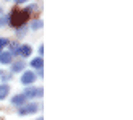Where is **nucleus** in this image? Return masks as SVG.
Wrapping results in <instances>:
<instances>
[{
  "instance_id": "obj_1",
  "label": "nucleus",
  "mask_w": 133,
  "mask_h": 120,
  "mask_svg": "<svg viewBox=\"0 0 133 120\" xmlns=\"http://www.w3.org/2000/svg\"><path fill=\"white\" fill-rule=\"evenodd\" d=\"M28 18H29V13L26 10H13L11 15L8 16V21H10V24L13 26V28L18 29V28H23V26L26 24Z\"/></svg>"
},
{
  "instance_id": "obj_2",
  "label": "nucleus",
  "mask_w": 133,
  "mask_h": 120,
  "mask_svg": "<svg viewBox=\"0 0 133 120\" xmlns=\"http://www.w3.org/2000/svg\"><path fill=\"white\" fill-rule=\"evenodd\" d=\"M24 96H26V99L36 97V96H42V89H41V88H26Z\"/></svg>"
},
{
  "instance_id": "obj_3",
  "label": "nucleus",
  "mask_w": 133,
  "mask_h": 120,
  "mask_svg": "<svg viewBox=\"0 0 133 120\" xmlns=\"http://www.w3.org/2000/svg\"><path fill=\"white\" fill-rule=\"evenodd\" d=\"M34 79H36V75L32 71H24L23 76H21V83L23 84H31V83H34Z\"/></svg>"
},
{
  "instance_id": "obj_4",
  "label": "nucleus",
  "mask_w": 133,
  "mask_h": 120,
  "mask_svg": "<svg viewBox=\"0 0 133 120\" xmlns=\"http://www.w3.org/2000/svg\"><path fill=\"white\" fill-rule=\"evenodd\" d=\"M36 110H37V105H36V104H28V105H24V107H21V109H19V115L34 114Z\"/></svg>"
},
{
  "instance_id": "obj_5",
  "label": "nucleus",
  "mask_w": 133,
  "mask_h": 120,
  "mask_svg": "<svg viewBox=\"0 0 133 120\" xmlns=\"http://www.w3.org/2000/svg\"><path fill=\"white\" fill-rule=\"evenodd\" d=\"M26 96L24 94H16V96H13L11 97V102L15 104V105H23V104H26Z\"/></svg>"
},
{
  "instance_id": "obj_6",
  "label": "nucleus",
  "mask_w": 133,
  "mask_h": 120,
  "mask_svg": "<svg viewBox=\"0 0 133 120\" xmlns=\"http://www.w3.org/2000/svg\"><path fill=\"white\" fill-rule=\"evenodd\" d=\"M0 63H3V65L11 63V55H10V52H2V54H0Z\"/></svg>"
},
{
  "instance_id": "obj_7",
  "label": "nucleus",
  "mask_w": 133,
  "mask_h": 120,
  "mask_svg": "<svg viewBox=\"0 0 133 120\" xmlns=\"http://www.w3.org/2000/svg\"><path fill=\"white\" fill-rule=\"evenodd\" d=\"M31 52H32L31 45H21V47H19V55H23V57H29Z\"/></svg>"
},
{
  "instance_id": "obj_8",
  "label": "nucleus",
  "mask_w": 133,
  "mask_h": 120,
  "mask_svg": "<svg viewBox=\"0 0 133 120\" xmlns=\"http://www.w3.org/2000/svg\"><path fill=\"white\" fill-rule=\"evenodd\" d=\"M8 92H10L8 84H0V101H2V99H5L6 96H8Z\"/></svg>"
},
{
  "instance_id": "obj_9",
  "label": "nucleus",
  "mask_w": 133,
  "mask_h": 120,
  "mask_svg": "<svg viewBox=\"0 0 133 120\" xmlns=\"http://www.w3.org/2000/svg\"><path fill=\"white\" fill-rule=\"evenodd\" d=\"M24 70V63L23 62H16L11 65V73H18V71H23Z\"/></svg>"
},
{
  "instance_id": "obj_10",
  "label": "nucleus",
  "mask_w": 133,
  "mask_h": 120,
  "mask_svg": "<svg viewBox=\"0 0 133 120\" xmlns=\"http://www.w3.org/2000/svg\"><path fill=\"white\" fill-rule=\"evenodd\" d=\"M31 65L34 66V68H39V70H41V68H42V65H44V62H42V57H36V58L31 62Z\"/></svg>"
},
{
  "instance_id": "obj_11",
  "label": "nucleus",
  "mask_w": 133,
  "mask_h": 120,
  "mask_svg": "<svg viewBox=\"0 0 133 120\" xmlns=\"http://www.w3.org/2000/svg\"><path fill=\"white\" fill-rule=\"evenodd\" d=\"M19 47H21V45H18L16 42H13V44H11V52H10V55H19Z\"/></svg>"
},
{
  "instance_id": "obj_12",
  "label": "nucleus",
  "mask_w": 133,
  "mask_h": 120,
  "mask_svg": "<svg viewBox=\"0 0 133 120\" xmlns=\"http://www.w3.org/2000/svg\"><path fill=\"white\" fill-rule=\"evenodd\" d=\"M32 29H39V28H42V21L41 19H36V21H32V26H31Z\"/></svg>"
},
{
  "instance_id": "obj_13",
  "label": "nucleus",
  "mask_w": 133,
  "mask_h": 120,
  "mask_svg": "<svg viewBox=\"0 0 133 120\" xmlns=\"http://www.w3.org/2000/svg\"><path fill=\"white\" fill-rule=\"evenodd\" d=\"M6 44H8V41H6V39L5 37H0V54H2V49L5 47V45Z\"/></svg>"
},
{
  "instance_id": "obj_14",
  "label": "nucleus",
  "mask_w": 133,
  "mask_h": 120,
  "mask_svg": "<svg viewBox=\"0 0 133 120\" xmlns=\"http://www.w3.org/2000/svg\"><path fill=\"white\" fill-rule=\"evenodd\" d=\"M8 23V16H0V28Z\"/></svg>"
},
{
  "instance_id": "obj_15",
  "label": "nucleus",
  "mask_w": 133,
  "mask_h": 120,
  "mask_svg": "<svg viewBox=\"0 0 133 120\" xmlns=\"http://www.w3.org/2000/svg\"><path fill=\"white\" fill-rule=\"evenodd\" d=\"M0 75H2V79H3V81H8V79L11 78L10 75H6V73H2V71H0Z\"/></svg>"
},
{
  "instance_id": "obj_16",
  "label": "nucleus",
  "mask_w": 133,
  "mask_h": 120,
  "mask_svg": "<svg viewBox=\"0 0 133 120\" xmlns=\"http://www.w3.org/2000/svg\"><path fill=\"white\" fill-rule=\"evenodd\" d=\"M44 54V44H41V45H39V57H41Z\"/></svg>"
},
{
  "instance_id": "obj_17",
  "label": "nucleus",
  "mask_w": 133,
  "mask_h": 120,
  "mask_svg": "<svg viewBox=\"0 0 133 120\" xmlns=\"http://www.w3.org/2000/svg\"><path fill=\"white\" fill-rule=\"evenodd\" d=\"M24 2H28V0H16V3H24Z\"/></svg>"
},
{
  "instance_id": "obj_18",
  "label": "nucleus",
  "mask_w": 133,
  "mask_h": 120,
  "mask_svg": "<svg viewBox=\"0 0 133 120\" xmlns=\"http://www.w3.org/2000/svg\"><path fill=\"white\" fill-rule=\"evenodd\" d=\"M39 120H42V118H39Z\"/></svg>"
}]
</instances>
